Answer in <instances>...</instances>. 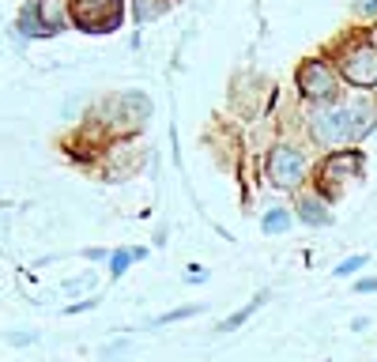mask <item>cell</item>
<instances>
[{"instance_id": "6da1fadb", "label": "cell", "mask_w": 377, "mask_h": 362, "mask_svg": "<svg viewBox=\"0 0 377 362\" xmlns=\"http://www.w3.org/2000/svg\"><path fill=\"white\" fill-rule=\"evenodd\" d=\"M64 15L84 34H114L125 23V0H64Z\"/></svg>"}, {"instance_id": "7a4b0ae2", "label": "cell", "mask_w": 377, "mask_h": 362, "mask_svg": "<svg viewBox=\"0 0 377 362\" xmlns=\"http://www.w3.org/2000/svg\"><path fill=\"white\" fill-rule=\"evenodd\" d=\"M309 136L321 147H339L351 140V117H347V106H336V102H321V106L309 110Z\"/></svg>"}, {"instance_id": "3957f363", "label": "cell", "mask_w": 377, "mask_h": 362, "mask_svg": "<svg viewBox=\"0 0 377 362\" xmlns=\"http://www.w3.org/2000/svg\"><path fill=\"white\" fill-rule=\"evenodd\" d=\"M339 72L344 80L358 91H374L377 87V50L370 42H351L339 50Z\"/></svg>"}, {"instance_id": "277c9868", "label": "cell", "mask_w": 377, "mask_h": 362, "mask_svg": "<svg viewBox=\"0 0 377 362\" xmlns=\"http://www.w3.org/2000/svg\"><path fill=\"white\" fill-rule=\"evenodd\" d=\"M294 83H298V95L309 98V102H317V106H321V102H332L336 91H339V76L332 72V64L321 61V57L302 61V68H298V76H294Z\"/></svg>"}, {"instance_id": "5b68a950", "label": "cell", "mask_w": 377, "mask_h": 362, "mask_svg": "<svg viewBox=\"0 0 377 362\" xmlns=\"http://www.w3.org/2000/svg\"><path fill=\"white\" fill-rule=\"evenodd\" d=\"M306 151H298L294 144H275L268 151V181L275 189H298V181H306Z\"/></svg>"}, {"instance_id": "8992f818", "label": "cell", "mask_w": 377, "mask_h": 362, "mask_svg": "<svg viewBox=\"0 0 377 362\" xmlns=\"http://www.w3.org/2000/svg\"><path fill=\"white\" fill-rule=\"evenodd\" d=\"M106 121H114V128H140L147 117H151V98L144 91H121L117 98H109L102 106Z\"/></svg>"}, {"instance_id": "52a82bcc", "label": "cell", "mask_w": 377, "mask_h": 362, "mask_svg": "<svg viewBox=\"0 0 377 362\" xmlns=\"http://www.w3.org/2000/svg\"><path fill=\"white\" fill-rule=\"evenodd\" d=\"M358 170H362V151H332L321 163V185H325V193H328L332 185L355 181ZM325 193H321V197H325Z\"/></svg>"}, {"instance_id": "ba28073f", "label": "cell", "mask_w": 377, "mask_h": 362, "mask_svg": "<svg viewBox=\"0 0 377 362\" xmlns=\"http://www.w3.org/2000/svg\"><path fill=\"white\" fill-rule=\"evenodd\" d=\"M294 216H298L306 227H328L332 223V204L321 193H302L298 204H294Z\"/></svg>"}, {"instance_id": "9c48e42d", "label": "cell", "mask_w": 377, "mask_h": 362, "mask_svg": "<svg viewBox=\"0 0 377 362\" xmlns=\"http://www.w3.org/2000/svg\"><path fill=\"white\" fill-rule=\"evenodd\" d=\"M347 117H351V140H366L377 128V102L370 95H358L347 106Z\"/></svg>"}, {"instance_id": "30bf717a", "label": "cell", "mask_w": 377, "mask_h": 362, "mask_svg": "<svg viewBox=\"0 0 377 362\" xmlns=\"http://www.w3.org/2000/svg\"><path fill=\"white\" fill-rule=\"evenodd\" d=\"M15 31H20L23 38H53V34H57L49 23H45V15H42V0H26V4L20 8Z\"/></svg>"}, {"instance_id": "8fae6325", "label": "cell", "mask_w": 377, "mask_h": 362, "mask_svg": "<svg viewBox=\"0 0 377 362\" xmlns=\"http://www.w3.org/2000/svg\"><path fill=\"white\" fill-rule=\"evenodd\" d=\"M264 302H268V291H261V294H256V299H253V302H245V306H242V310H234V313H231V317H226V321H219V324H215V336H226V332H234V329H242V324H245V321H249V317H253V313H256V310H261V306H264Z\"/></svg>"}, {"instance_id": "7c38bea8", "label": "cell", "mask_w": 377, "mask_h": 362, "mask_svg": "<svg viewBox=\"0 0 377 362\" xmlns=\"http://www.w3.org/2000/svg\"><path fill=\"white\" fill-rule=\"evenodd\" d=\"M167 8H170V0H132V15H136V23H140V27L162 20Z\"/></svg>"}, {"instance_id": "4fadbf2b", "label": "cell", "mask_w": 377, "mask_h": 362, "mask_svg": "<svg viewBox=\"0 0 377 362\" xmlns=\"http://www.w3.org/2000/svg\"><path fill=\"white\" fill-rule=\"evenodd\" d=\"M261 230H264V234H287V230H291V211L279 208V204L268 208V211H264V219H261Z\"/></svg>"}, {"instance_id": "5bb4252c", "label": "cell", "mask_w": 377, "mask_h": 362, "mask_svg": "<svg viewBox=\"0 0 377 362\" xmlns=\"http://www.w3.org/2000/svg\"><path fill=\"white\" fill-rule=\"evenodd\" d=\"M128 264H132V249H114V253H109V276H114V280H121L128 272Z\"/></svg>"}, {"instance_id": "9a60e30c", "label": "cell", "mask_w": 377, "mask_h": 362, "mask_svg": "<svg viewBox=\"0 0 377 362\" xmlns=\"http://www.w3.org/2000/svg\"><path fill=\"white\" fill-rule=\"evenodd\" d=\"M197 313H200V306H181V310H170V313H162V317H155L151 324H155V329H162V324H174V321L197 317Z\"/></svg>"}, {"instance_id": "2e32d148", "label": "cell", "mask_w": 377, "mask_h": 362, "mask_svg": "<svg viewBox=\"0 0 377 362\" xmlns=\"http://www.w3.org/2000/svg\"><path fill=\"white\" fill-rule=\"evenodd\" d=\"M358 268H366V257H362V253H355V257H347V261H339V264H336V276H339V280H347V276L358 272Z\"/></svg>"}, {"instance_id": "e0dca14e", "label": "cell", "mask_w": 377, "mask_h": 362, "mask_svg": "<svg viewBox=\"0 0 377 362\" xmlns=\"http://www.w3.org/2000/svg\"><path fill=\"white\" fill-rule=\"evenodd\" d=\"M125 351H128V343H125V340H114V343H109V347L102 351V359H114V355H125Z\"/></svg>"}, {"instance_id": "ac0fdd59", "label": "cell", "mask_w": 377, "mask_h": 362, "mask_svg": "<svg viewBox=\"0 0 377 362\" xmlns=\"http://www.w3.org/2000/svg\"><path fill=\"white\" fill-rule=\"evenodd\" d=\"M95 306H98V299L91 294V299H79L76 306H68V313H84V310H95Z\"/></svg>"}, {"instance_id": "d6986e66", "label": "cell", "mask_w": 377, "mask_h": 362, "mask_svg": "<svg viewBox=\"0 0 377 362\" xmlns=\"http://www.w3.org/2000/svg\"><path fill=\"white\" fill-rule=\"evenodd\" d=\"M185 280H189V283H204V280H208V272H204L200 264H189V276H185Z\"/></svg>"}, {"instance_id": "ffe728a7", "label": "cell", "mask_w": 377, "mask_h": 362, "mask_svg": "<svg viewBox=\"0 0 377 362\" xmlns=\"http://www.w3.org/2000/svg\"><path fill=\"white\" fill-rule=\"evenodd\" d=\"M355 291H358V294H374V291H377V280H374V276H370V280H358Z\"/></svg>"}, {"instance_id": "44dd1931", "label": "cell", "mask_w": 377, "mask_h": 362, "mask_svg": "<svg viewBox=\"0 0 377 362\" xmlns=\"http://www.w3.org/2000/svg\"><path fill=\"white\" fill-rule=\"evenodd\" d=\"M34 340H38L34 332H31V336H26V332H15V336H12V343H34Z\"/></svg>"}, {"instance_id": "7402d4cb", "label": "cell", "mask_w": 377, "mask_h": 362, "mask_svg": "<svg viewBox=\"0 0 377 362\" xmlns=\"http://www.w3.org/2000/svg\"><path fill=\"white\" fill-rule=\"evenodd\" d=\"M351 329H355V332H366V329H370V321H366V317H355Z\"/></svg>"}, {"instance_id": "603a6c76", "label": "cell", "mask_w": 377, "mask_h": 362, "mask_svg": "<svg viewBox=\"0 0 377 362\" xmlns=\"http://www.w3.org/2000/svg\"><path fill=\"white\" fill-rule=\"evenodd\" d=\"M358 12H362V15H377V0H370V4H362Z\"/></svg>"}, {"instance_id": "cb8c5ba5", "label": "cell", "mask_w": 377, "mask_h": 362, "mask_svg": "<svg viewBox=\"0 0 377 362\" xmlns=\"http://www.w3.org/2000/svg\"><path fill=\"white\" fill-rule=\"evenodd\" d=\"M366 42H370L374 50H377V27H374V31H370V38H366Z\"/></svg>"}]
</instances>
